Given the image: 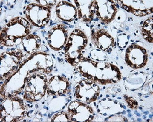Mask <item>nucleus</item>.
I'll use <instances>...</instances> for the list:
<instances>
[{
    "mask_svg": "<svg viewBox=\"0 0 153 122\" xmlns=\"http://www.w3.org/2000/svg\"><path fill=\"white\" fill-rule=\"evenodd\" d=\"M91 38L93 45L107 54H110L115 46L113 37L103 28L91 29Z\"/></svg>",
    "mask_w": 153,
    "mask_h": 122,
    "instance_id": "15",
    "label": "nucleus"
},
{
    "mask_svg": "<svg viewBox=\"0 0 153 122\" xmlns=\"http://www.w3.org/2000/svg\"><path fill=\"white\" fill-rule=\"evenodd\" d=\"M77 9V18L82 22L91 23L95 16V0H74Z\"/></svg>",
    "mask_w": 153,
    "mask_h": 122,
    "instance_id": "18",
    "label": "nucleus"
},
{
    "mask_svg": "<svg viewBox=\"0 0 153 122\" xmlns=\"http://www.w3.org/2000/svg\"><path fill=\"white\" fill-rule=\"evenodd\" d=\"M75 70L83 78L102 85L117 84L122 79V73L117 64L108 61L98 62L90 57H85Z\"/></svg>",
    "mask_w": 153,
    "mask_h": 122,
    "instance_id": "1",
    "label": "nucleus"
},
{
    "mask_svg": "<svg viewBox=\"0 0 153 122\" xmlns=\"http://www.w3.org/2000/svg\"><path fill=\"white\" fill-rule=\"evenodd\" d=\"M117 1L123 9L138 17L152 14L153 12L152 0H118Z\"/></svg>",
    "mask_w": 153,
    "mask_h": 122,
    "instance_id": "14",
    "label": "nucleus"
},
{
    "mask_svg": "<svg viewBox=\"0 0 153 122\" xmlns=\"http://www.w3.org/2000/svg\"><path fill=\"white\" fill-rule=\"evenodd\" d=\"M28 112L27 101L18 96L7 98L0 104V121L3 122L20 121Z\"/></svg>",
    "mask_w": 153,
    "mask_h": 122,
    "instance_id": "4",
    "label": "nucleus"
},
{
    "mask_svg": "<svg viewBox=\"0 0 153 122\" xmlns=\"http://www.w3.org/2000/svg\"><path fill=\"white\" fill-rule=\"evenodd\" d=\"M20 49L12 48L1 54L0 80L1 85L9 79L19 70L23 61L28 57Z\"/></svg>",
    "mask_w": 153,
    "mask_h": 122,
    "instance_id": "5",
    "label": "nucleus"
},
{
    "mask_svg": "<svg viewBox=\"0 0 153 122\" xmlns=\"http://www.w3.org/2000/svg\"><path fill=\"white\" fill-rule=\"evenodd\" d=\"M105 121H128V119L122 115L114 114L110 115L105 120Z\"/></svg>",
    "mask_w": 153,
    "mask_h": 122,
    "instance_id": "27",
    "label": "nucleus"
},
{
    "mask_svg": "<svg viewBox=\"0 0 153 122\" xmlns=\"http://www.w3.org/2000/svg\"><path fill=\"white\" fill-rule=\"evenodd\" d=\"M153 18L150 17L144 21H143L141 27H140V32L145 40L149 43H152L153 42Z\"/></svg>",
    "mask_w": 153,
    "mask_h": 122,
    "instance_id": "22",
    "label": "nucleus"
},
{
    "mask_svg": "<svg viewBox=\"0 0 153 122\" xmlns=\"http://www.w3.org/2000/svg\"><path fill=\"white\" fill-rule=\"evenodd\" d=\"M90 57L98 62H105L108 60L107 54L99 49H93L90 53Z\"/></svg>",
    "mask_w": 153,
    "mask_h": 122,
    "instance_id": "24",
    "label": "nucleus"
},
{
    "mask_svg": "<svg viewBox=\"0 0 153 122\" xmlns=\"http://www.w3.org/2000/svg\"><path fill=\"white\" fill-rule=\"evenodd\" d=\"M23 14L25 18L33 26L43 28L48 24L52 12L50 8L43 6L37 3H31L25 7Z\"/></svg>",
    "mask_w": 153,
    "mask_h": 122,
    "instance_id": "8",
    "label": "nucleus"
},
{
    "mask_svg": "<svg viewBox=\"0 0 153 122\" xmlns=\"http://www.w3.org/2000/svg\"><path fill=\"white\" fill-rule=\"evenodd\" d=\"M50 121L52 122H69L71 121L66 111H60L55 113L52 118H50Z\"/></svg>",
    "mask_w": 153,
    "mask_h": 122,
    "instance_id": "25",
    "label": "nucleus"
},
{
    "mask_svg": "<svg viewBox=\"0 0 153 122\" xmlns=\"http://www.w3.org/2000/svg\"><path fill=\"white\" fill-rule=\"evenodd\" d=\"M66 112L72 122H90L95 118L94 110L90 105L76 100L68 104Z\"/></svg>",
    "mask_w": 153,
    "mask_h": 122,
    "instance_id": "11",
    "label": "nucleus"
},
{
    "mask_svg": "<svg viewBox=\"0 0 153 122\" xmlns=\"http://www.w3.org/2000/svg\"><path fill=\"white\" fill-rule=\"evenodd\" d=\"M41 39L39 35L30 34L24 37L16 48L20 49L25 54L31 55L39 51L41 47Z\"/></svg>",
    "mask_w": 153,
    "mask_h": 122,
    "instance_id": "19",
    "label": "nucleus"
},
{
    "mask_svg": "<svg viewBox=\"0 0 153 122\" xmlns=\"http://www.w3.org/2000/svg\"><path fill=\"white\" fill-rule=\"evenodd\" d=\"M125 108L118 101L104 98L99 101L97 106V112L104 116L117 114Z\"/></svg>",
    "mask_w": 153,
    "mask_h": 122,
    "instance_id": "20",
    "label": "nucleus"
},
{
    "mask_svg": "<svg viewBox=\"0 0 153 122\" xmlns=\"http://www.w3.org/2000/svg\"><path fill=\"white\" fill-rule=\"evenodd\" d=\"M88 44L86 33L79 28L74 29L69 34L66 45L63 49L66 62L75 67L85 57L84 54Z\"/></svg>",
    "mask_w": 153,
    "mask_h": 122,
    "instance_id": "3",
    "label": "nucleus"
},
{
    "mask_svg": "<svg viewBox=\"0 0 153 122\" xmlns=\"http://www.w3.org/2000/svg\"><path fill=\"white\" fill-rule=\"evenodd\" d=\"M35 1L43 6H45L48 8L52 9L55 5L56 4L58 1H54V0H48V1L39 0V1Z\"/></svg>",
    "mask_w": 153,
    "mask_h": 122,
    "instance_id": "29",
    "label": "nucleus"
},
{
    "mask_svg": "<svg viewBox=\"0 0 153 122\" xmlns=\"http://www.w3.org/2000/svg\"><path fill=\"white\" fill-rule=\"evenodd\" d=\"M148 79V76L146 73L143 71L135 72L126 78L124 84L126 89L135 91L142 88L147 82Z\"/></svg>",
    "mask_w": 153,
    "mask_h": 122,
    "instance_id": "21",
    "label": "nucleus"
},
{
    "mask_svg": "<svg viewBox=\"0 0 153 122\" xmlns=\"http://www.w3.org/2000/svg\"><path fill=\"white\" fill-rule=\"evenodd\" d=\"M54 62L49 54L37 51L25 59L20 67L28 71V75L34 73H41L49 75L53 70Z\"/></svg>",
    "mask_w": 153,
    "mask_h": 122,
    "instance_id": "7",
    "label": "nucleus"
},
{
    "mask_svg": "<svg viewBox=\"0 0 153 122\" xmlns=\"http://www.w3.org/2000/svg\"><path fill=\"white\" fill-rule=\"evenodd\" d=\"M72 1H58L55 6L57 17L62 21L71 23L77 20V9Z\"/></svg>",
    "mask_w": 153,
    "mask_h": 122,
    "instance_id": "17",
    "label": "nucleus"
},
{
    "mask_svg": "<svg viewBox=\"0 0 153 122\" xmlns=\"http://www.w3.org/2000/svg\"><path fill=\"white\" fill-rule=\"evenodd\" d=\"M48 78L41 73L28 75L23 91V98L27 103H32L41 100L47 93Z\"/></svg>",
    "mask_w": 153,
    "mask_h": 122,
    "instance_id": "6",
    "label": "nucleus"
},
{
    "mask_svg": "<svg viewBox=\"0 0 153 122\" xmlns=\"http://www.w3.org/2000/svg\"><path fill=\"white\" fill-rule=\"evenodd\" d=\"M100 92L99 84L86 78L82 79L74 87V96L75 100L89 104L97 100Z\"/></svg>",
    "mask_w": 153,
    "mask_h": 122,
    "instance_id": "9",
    "label": "nucleus"
},
{
    "mask_svg": "<svg viewBox=\"0 0 153 122\" xmlns=\"http://www.w3.org/2000/svg\"><path fill=\"white\" fill-rule=\"evenodd\" d=\"M70 89L71 84L68 78L65 75H54L48 80L46 95L53 98L66 96Z\"/></svg>",
    "mask_w": 153,
    "mask_h": 122,
    "instance_id": "16",
    "label": "nucleus"
},
{
    "mask_svg": "<svg viewBox=\"0 0 153 122\" xmlns=\"http://www.w3.org/2000/svg\"><path fill=\"white\" fill-rule=\"evenodd\" d=\"M124 99H125L127 105H128V106L130 108H131L132 109H137L138 105V103L135 99L133 98L132 97H130L128 96H126V95H124Z\"/></svg>",
    "mask_w": 153,
    "mask_h": 122,
    "instance_id": "28",
    "label": "nucleus"
},
{
    "mask_svg": "<svg viewBox=\"0 0 153 122\" xmlns=\"http://www.w3.org/2000/svg\"><path fill=\"white\" fill-rule=\"evenodd\" d=\"M129 39L130 35H127L126 33L119 34L117 37V45L118 48L120 49L126 48L129 42Z\"/></svg>",
    "mask_w": 153,
    "mask_h": 122,
    "instance_id": "26",
    "label": "nucleus"
},
{
    "mask_svg": "<svg viewBox=\"0 0 153 122\" xmlns=\"http://www.w3.org/2000/svg\"><path fill=\"white\" fill-rule=\"evenodd\" d=\"M65 96H59L55 97V99L52 100L49 104L48 107L51 111L53 112H56L60 111L65 107V104L67 101V99Z\"/></svg>",
    "mask_w": 153,
    "mask_h": 122,
    "instance_id": "23",
    "label": "nucleus"
},
{
    "mask_svg": "<svg viewBox=\"0 0 153 122\" xmlns=\"http://www.w3.org/2000/svg\"><path fill=\"white\" fill-rule=\"evenodd\" d=\"M32 24L22 17L11 18L1 28L0 32V45L3 47H16L22 40L31 34Z\"/></svg>",
    "mask_w": 153,
    "mask_h": 122,
    "instance_id": "2",
    "label": "nucleus"
},
{
    "mask_svg": "<svg viewBox=\"0 0 153 122\" xmlns=\"http://www.w3.org/2000/svg\"><path fill=\"white\" fill-rule=\"evenodd\" d=\"M120 6L114 0H96L95 1V16L101 23L107 25L114 19L119 11Z\"/></svg>",
    "mask_w": 153,
    "mask_h": 122,
    "instance_id": "13",
    "label": "nucleus"
},
{
    "mask_svg": "<svg viewBox=\"0 0 153 122\" xmlns=\"http://www.w3.org/2000/svg\"><path fill=\"white\" fill-rule=\"evenodd\" d=\"M69 35V28L66 24H55L47 32L46 39L48 45L53 51H61L66 45Z\"/></svg>",
    "mask_w": 153,
    "mask_h": 122,
    "instance_id": "12",
    "label": "nucleus"
},
{
    "mask_svg": "<svg viewBox=\"0 0 153 122\" xmlns=\"http://www.w3.org/2000/svg\"><path fill=\"white\" fill-rule=\"evenodd\" d=\"M149 54L146 49L137 43H132L126 49L124 62L129 67L134 70L145 67L148 62Z\"/></svg>",
    "mask_w": 153,
    "mask_h": 122,
    "instance_id": "10",
    "label": "nucleus"
}]
</instances>
